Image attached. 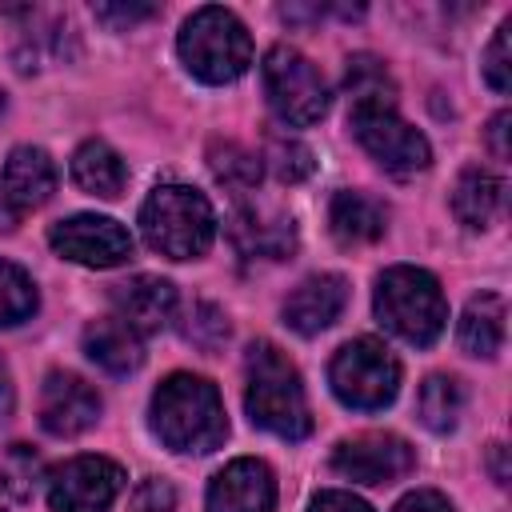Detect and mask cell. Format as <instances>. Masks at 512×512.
I'll return each mask as SVG.
<instances>
[{
  "label": "cell",
  "instance_id": "obj_13",
  "mask_svg": "<svg viewBox=\"0 0 512 512\" xmlns=\"http://www.w3.org/2000/svg\"><path fill=\"white\" fill-rule=\"evenodd\" d=\"M276 508V476L264 460H232L208 484V512H272Z\"/></svg>",
  "mask_w": 512,
  "mask_h": 512
},
{
  "label": "cell",
  "instance_id": "obj_24",
  "mask_svg": "<svg viewBox=\"0 0 512 512\" xmlns=\"http://www.w3.org/2000/svg\"><path fill=\"white\" fill-rule=\"evenodd\" d=\"M464 384L456 376H428L420 384V396H416V412L424 420V428L432 432H448L460 424L464 416Z\"/></svg>",
  "mask_w": 512,
  "mask_h": 512
},
{
  "label": "cell",
  "instance_id": "obj_31",
  "mask_svg": "<svg viewBox=\"0 0 512 512\" xmlns=\"http://www.w3.org/2000/svg\"><path fill=\"white\" fill-rule=\"evenodd\" d=\"M176 508V488L168 480H140V488L132 492V512H172Z\"/></svg>",
  "mask_w": 512,
  "mask_h": 512
},
{
  "label": "cell",
  "instance_id": "obj_16",
  "mask_svg": "<svg viewBox=\"0 0 512 512\" xmlns=\"http://www.w3.org/2000/svg\"><path fill=\"white\" fill-rule=\"evenodd\" d=\"M112 304L136 336H152V332L168 328V320L176 312V288L160 276H132L112 288Z\"/></svg>",
  "mask_w": 512,
  "mask_h": 512
},
{
  "label": "cell",
  "instance_id": "obj_11",
  "mask_svg": "<svg viewBox=\"0 0 512 512\" xmlns=\"http://www.w3.org/2000/svg\"><path fill=\"white\" fill-rule=\"evenodd\" d=\"M416 464L408 440L392 432H360L352 440H340L332 452V468L356 484H392L408 476Z\"/></svg>",
  "mask_w": 512,
  "mask_h": 512
},
{
  "label": "cell",
  "instance_id": "obj_30",
  "mask_svg": "<svg viewBox=\"0 0 512 512\" xmlns=\"http://www.w3.org/2000/svg\"><path fill=\"white\" fill-rule=\"evenodd\" d=\"M508 32H512V20L500 24L496 40L488 44V56H484V80L496 88V92H508L512 84V64H508Z\"/></svg>",
  "mask_w": 512,
  "mask_h": 512
},
{
  "label": "cell",
  "instance_id": "obj_17",
  "mask_svg": "<svg viewBox=\"0 0 512 512\" xmlns=\"http://www.w3.org/2000/svg\"><path fill=\"white\" fill-rule=\"evenodd\" d=\"M228 240L244 256L260 260H284L296 248V228L288 216H268L260 208H236L228 220Z\"/></svg>",
  "mask_w": 512,
  "mask_h": 512
},
{
  "label": "cell",
  "instance_id": "obj_15",
  "mask_svg": "<svg viewBox=\"0 0 512 512\" xmlns=\"http://www.w3.org/2000/svg\"><path fill=\"white\" fill-rule=\"evenodd\" d=\"M52 192H56V168H52L48 152L32 148V144L12 148L0 168V200L16 216H24L28 208H40Z\"/></svg>",
  "mask_w": 512,
  "mask_h": 512
},
{
  "label": "cell",
  "instance_id": "obj_33",
  "mask_svg": "<svg viewBox=\"0 0 512 512\" xmlns=\"http://www.w3.org/2000/svg\"><path fill=\"white\" fill-rule=\"evenodd\" d=\"M308 512H372V508L352 492H320Z\"/></svg>",
  "mask_w": 512,
  "mask_h": 512
},
{
  "label": "cell",
  "instance_id": "obj_14",
  "mask_svg": "<svg viewBox=\"0 0 512 512\" xmlns=\"http://www.w3.org/2000/svg\"><path fill=\"white\" fill-rule=\"evenodd\" d=\"M348 304V284L344 276L336 272H320V276H308L292 288V296L284 300V324L300 336H316L324 332L328 324H336V316L344 312Z\"/></svg>",
  "mask_w": 512,
  "mask_h": 512
},
{
  "label": "cell",
  "instance_id": "obj_3",
  "mask_svg": "<svg viewBox=\"0 0 512 512\" xmlns=\"http://www.w3.org/2000/svg\"><path fill=\"white\" fill-rule=\"evenodd\" d=\"M140 232L152 252L168 260H192L204 256L216 236V216L204 192L184 184H160L140 204Z\"/></svg>",
  "mask_w": 512,
  "mask_h": 512
},
{
  "label": "cell",
  "instance_id": "obj_29",
  "mask_svg": "<svg viewBox=\"0 0 512 512\" xmlns=\"http://www.w3.org/2000/svg\"><path fill=\"white\" fill-rule=\"evenodd\" d=\"M184 340H192V344L204 348V352L220 348V344L228 340V320H224V312H220L216 304H208V300L192 304L188 324H184Z\"/></svg>",
  "mask_w": 512,
  "mask_h": 512
},
{
  "label": "cell",
  "instance_id": "obj_37",
  "mask_svg": "<svg viewBox=\"0 0 512 512\" xmlns=\"http://www.w3.org/2000/svg\"><path fill=\"white\" fill-rule=\"evenodd\" d=\"M8 412H12V384H8V372L0 364V416H8Z\"/></svg>",
  "mask_w": 512,
  "mask_h": 512
},
{
  "label": "cell",
  "instance_id": "obj_19",
  "mask_svg": "<svg viewBox=\"0 0 512 512\" xmlns=\"http://www.w3.org/2000/svg\"><path fill=\"white\" fill-rule=\"evenodd\" d=\"M84 352L88 360H96L104 372L112 376H124V372H136L144 352H140V336L120 320V316H108V320H96L84 328Z\"/></svg>",
  "mask_w": 512,
  "mask_h": 512
},
{
  "label": "cell",
  "instance_id": "obj_36",
  "mask_svg": "<svg viewBox=\"0 0 512 512\" xmlns=\"http://www.w3.org/2000/svg\"><path fill=\"white\" fill-rule=\"evenodd\" d=\"M492 472H496V484H508V468H504V444H492Z\"/></svg>",
  "mask_w": 512,
  "mask_h": 512
},
{
  "label": "cell",
  "instance_id": "obj_8",
  "mask_svg": "<svg viewBox=\"0 0 512 512\" xmlns=\"http://www.w3.org/2000/svg\"><path fill=\"white\" fill-rule=\"evenodd\" d=\"M352 132L364 144V152L392 176H416L428 168L432 148L428 140L396 116V108H372V112H352Z\"/></svg>",
  "mask_w": 512,
  "mask_h": 512
},
{
  "label": "cell",
  "instance_id": "obj_6",
  "mask_svg": "<svg viewBox=\"0 0 512 512\" xmlns=\"http://www.w3.org/2000/svg\"><path fill=\"white\" fill-rule=\"evenodd\" d=\"M328 380H332V392L340 396V404H348L356 412H376V408L396 400V392H400V364H396V356L380 340L360 336V340H348L332 356Z\"/></svg>",
  "mask_w": 512,
  "mask_h": 512
},
{
  "label": "cell",
  "instance_id": "obj_34",
  "mask_svg": "<svg viewBox=\"0 0 512 512\" xmlns=\"http://www.w3.org/2000/svg\"><path fill=\"white\" fill-rule=\"evenodd\" d=\"M396 512H452V504H448L440 492L420 488V492H408V496L396 504Z\"/></svg>",
  "mask_w": 512,
  "mask_h": 512
},
{
  "label": "cell",
  "instance_id": "obj_18",
  "mask_svg": "<svg viewBox=\"0 0 512 512\" xmlns=\"http://www.w3.org/2000/svg\"><path fill=\"white\" fill-rule=\"evenodd\" d=\"M384 204L364 192H336L328 204V228L344 248H360L384 236Z\"/></svg>",
  "mask_w": 512,
  "mask_h": 512
},
{
  "label": "cell",
  "instance_id": "obj_2",
  "mask_svg": "<svg viewBox=\"0 0 512 512\" xmlns=\"http://www.w3.org/2000/svg\"><path fill=\"white\" fill-rule=\"evenodd\" d=\"M244 368H248L244 404H248L252 424H260L264 432L280 440H304L312 432V412H308V396H304V384L292 360L272 340H256L248 348Z\"/></svg>",
  "mask_w": 512,
  "mask_h": 512
},
{
  "label": "cell",
  "instance_id": "obj_22",
  "mask_svg": "<svg viewBox=\"0 0 512 512\" xmlns=\"http://www.w3.org/2000/svg\"><path fill=\"white\" fill-rule=\"evenodd\" d=\"M504 204V184L488 168H464L456 188H452V212L468 228H488L500 216Z\"/></svg>",
  "mask_w": 512,
  "mask_h": 512
},
{
  "label": "cell",
  "instance_id": "obj_38",
  "mask_svg": "<svg viewBox=\"0 0 512 512\" xmlns=\"http://www.w3.org/2000/svg\"><path fill=\"white\" fill-rule=\"evenodd\" d=\"M16 220H20V216H16V212H12V208H8L4 200H0V232H8V228H16Z\"/></svg>",
  "mask_w": 512,
  "mask_h": 512
},
{
  "label": "cell",
  "instance_id": "obj_9",
  "mask_svg": "<svg viewBox=\"0 0 512 512\" xmlns=\"http://www.w3.org/2000/svg\"><path fill=\"white\" fill-rule=\"evenodd\" d=\"M124 488V468L104 456H76L48 476L52 512H108Z\"/></svg>",
  "mask_w": 512,
  "mask_h": 512
},
{
  "label": "cell",
  "instance_id": "obj_12",
  "mask_svg": "<svg viewBox=\"0 0 512 512\" xmlns=\"http://www.w3.org/2000/svg\"><path fill=\"white\" fill-rule=\"evenodd\" d=\"M100 416V396L76 372H48L40 392V424L52 436H80Z\"/></svg>",
  "mask_w": 512,
  "mask_h": 512
},
{
  "label": "cell",
  "instance_id": "obj_4",
  "mask_svg": "<svg viewBox=\"0 0 512 512\" xmlns=\"http://www.w3.org/2000/svg\"><path fill=\"white\" fill-rule=\"evenodd\" d=\"M376 316L404 344L428 348L444 332V320H448L440 280L424 268H412V264L388 268L376 280Z\"/></svg>",
  "mask_w": 512,
  "mask_h": 512
},
{
  "label": "cell",
  "instance_id": "obj_28",
  "mask_svg": "<svg viewBox=\"0 0 512 512\" xmlns=\"http://www.w3.org/2000/svg\"><path fill=\"white\" fill-rule=\"evenodd\" d=\"M268 168L280 184H300L304 176H312L316 160H312L308 144H300L292 136H272L268 140Z\"/></svg>",
  "mask_w": 512,
  "mask_h": 512
},
{
  "label": "cell",
  "instance_id": "obj_25",
  "mask_svg": "<svg viewBox=\"0 0 512 512\" xmlns=\"http://www.w3.org/2000/svg\"><path fill=\"white\" fill-rule=\"evenodd\" d=\"M208 168L232 192H252L260 184V156L248 152V148H240V144H232V140H224V144L216 140L208 148Z\"/></svg>",
  "mask_w": 512,
  "mask_h": 512
},
{
  "label": "cell",
  "instance_id": "obj_20",
  "mask_svg": "<svg viewBox=\"0 0 512 512\" xmlns=\"http://www.w3.org/2000/svg\"><path fill=\"white\" fill-rule=\"evenodd\" d=\"M72 180L76 188H84L88 196H100V200H116L124 192V180H128V168L124 160L104 144V140H84L72 156Z\"/></svg>",
  "mask_w": 512,
  "mask_h": 512
},
{
  "label": "cell",
  "instance_id": "obj_35",
  "mask_svg": "<svg viewBox=\"0 0 512 512\" xmlns=\"http://www.w3.org/2000/svg\"><path fill=\"white\" fill-rule=\"evenodd\" d=\"M508 124H512L508 112L492 116V124H488V148H492L496 160H508Z\"/></svg>",
  "mask_w": 512,
  "mask_h": 512
},
{
  "label": "cell",
  "instance_id": "obj_27",
  "mask_svg": "<svg viewBox=\"0 0 512 512\" xmlns=\"http://www.w3.org/2000/svg\"><path fill=\"white\" fill-rule=\"evenodd\" d=\"M36 480H40V456L28 444H12L0 456V488L12 500H28L32 488H36Z\"/></svg>",
  "mask_w": 512,
  "mask_h": 512
},
{
  "label": "cell",
  "instance_id": "obj_1",
  "mask_svg": "<svg viewBox=\"0 0 512 512\" xmlns=\"http://www.w3.org/2000/svg\"><path fill=\"white\" fill-rule=\"evenodd\" d=\"M152 432L172 452H212L228 436L224 400L212 380L176 372L152 396Z\"/></svg>",
  "mask_w": 512,
  "mask_h": 512
},
{
  "label": "cell",
  "instance_id": "obj_7",
  "mask_svg": "<svg viewBox=\"0 0 512 512\" xmlns=\"http://www.w3.org/2000/svg\"><path fill=\"white\" fill-rule=\"evenodd\" d=\"M260 72H264L268 104L284 124L304 128L328 112V84L316 72V64L308 56H300L296 48H288V44L268 48Z\"/></svg>",
  "mask_w": 512,
  "mask_h": 512
},
{
  "label": "cell",
  "instance_id": "obj_23",
  "mask_svg": "<svg viewBox=\"0 0 512 512\" xmlns=\"http://www.w3.org/2000/svg\"><path fill=\"white\" fill-rule=\"evenodd\" d=\"M348 104L352 112H372V108H396V84L388 76V68L376 56H352L348 60Z\"/></svg>",
  "mask_w": 512,
  "mask_h": 512
},
{
  "label": "cell",
  "instance_id": "obj_32",
  "mask_svg": "<svg viewBox=\"0 0 512 512\" xmlns=\"http://www.w3.org/2000/svg\"><path fill=\"white\" fill-rule=\"evenodd\" d=\"M156 12H160L156 4H96V20H104V24L116 28V32L140 24V20L156 16Z\"/></svg>",
  "mask_w": 512,
  "mask_h": 512
},
{
  "label": "cell",
  "instance_id": "obj_21",
  "mask_svg": "<svg viewBox=\"0 0 512 512\" xmlns=\"http://www.w3.org/2000/svg\"><path fill=\"white\" fill-rule=\"evenodd\" d=\"M504 316H508V308H504V300L496 292L472 296L464 316H460V332H456L460 348L468 356H496L500 344H504Z\"/></svg>",
  "mask_w": 512,
  "mask_h": 512
},
{
  "label": "cell",
  "instance_id": "obj_26",
  "mask_svg": "<svg viewBox=\"0 0 512 512\" xmlns=\"http://www.w3.org/2000/svg\"><path fill=\"white\" fill-rule=\"evenodd\" d=\"M36 312V284L24 268L0 260V328H12Z\"/></svg>",
  "mask_w": 512,
  "mask_h": 512
},
{
  "label": "cell",
  "instance_id": "obj_10",
  "mask_svg": "<svg viewBox=\"0 0 512 512\" xmlns=\"http://www.w3.org/2000/svg\"><path fill=\"white\" fill-rule=\"evenodd\" d=\"M48 244L64 260H76V264H88V268H116L132 256L128 228L116 224L112 216H88V212L52 224Z\"/></svg>",
  "mask_w": 512,
  "mask_h": 512
},
{
  "label": "cell",
  "instance_id": "obj_5",
  "mask_svg": "<svg viewBox=\"0 0 512 512\" xmlns=\"http://www.w3.org/2000/svg\"><path fill=\"white\" fill-rule=\"evenodd\" d=\"M180 60L204 84H228L252 64V36L228 8H196L180 28Z\"/></svg>",
  "mask_w": 512,
  "mask_h": 512
}]
</instances>
